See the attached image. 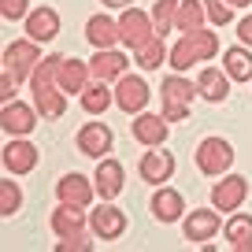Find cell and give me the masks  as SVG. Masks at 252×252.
I'll list each match as a JSON object with an SVG mask.
<instances>
[{"mask_svg": "<svg viewBox=\"0 0 252 252\" xmlns=\"http://www.w3.org/2000/svg\"><path fill=\"white\" fill-rule=\"evenodd\" d=\"M219 52V37L208 30H193V33H182L178 45L171 48V67L174 71H189L193 63H204Z\"/></svg>", "mask_w": 252, "mask_h": 252, "instance_id": "1", "label": "cell"}, {"mask_svg": "<svg viewBox=\"0 0 252 252\" xmlns=\"http://www.w3.org/2000/svg\"><path fill=\"white\" fill-rule=\"evenodd\" d=\"M200 89L193 86V82H186L182 78V71L178 74H171V78H163V119L167 123H178V119H186L189 115V108H193V96H197Z\"/></svg>", "mask_w": 252, "mask_h": 252, "instance_id": "2", "label": "cell"}, {"mask_svg": "<svg viewBox=\"0 0 252 252\" xmlns=\"http://www.w3.org/2000/svg\"><path fill=\"white\" fill-rule=\"evenodd\" d=\"M230 163H234V149H230V141H222V137H204V141L197 145V171L200 174L219 178V174L230 171Z\"/></svg>", "mask_w": 252, "mask_h": 252, "instance_id": "3", "label": "cell"}, {"mask_svg": "<svg viewBox=\"0 0 252 252\" xmlns=\"http://www.w3.org/2000/svg\"><path fill=\"white\" fill-rule=\"evenodd\" d=\"M37 63H41V52H37V41H33V37L11 41V45L4 48V74H11L15 82L30 78Z\"/></svg>", "mask_w": 252, "mask_h": 252, "instance_id": "4", "label": "cell"}, {"mask_svg": "<svg viewBox=\"0 0 252 252\" xmlns=\"http://www.w3.org/2000/svg\"><path fill=\"white\" fill-rule=\"evenodd\" d=\"M149 86H145L141 74H123L115 82V108L126 111V115H141L145 104H149Z\"/></svg>", "mask_w": 252, "mask_h": 252, "instance_id": "5", "label": "cell"}, {"mask_svg": "<svg viewBox=\"0 0 252 252\" xmlns=\"http://www.w3.org/2000/svg\"><path fill=\"white\" fill-rule=\"evenodd\" d=\"M119 33H123V45L141 48L149 37H156V26H152V15H145L141 8H123V15H119Z\"/></svg>", "mask_w": 252, "mask_h": 252, "instance_id": "6", "label": "cell"}, {"mask_svg": "<svg viewBox=\"0 0 252 252\" xmlns=\"http://www.w3.org/2000/svg\"><path fill=\"white\" fill-rule=\"evenodd\" d=\"M245 197H249V182L241 174H226V178H219L212 186V204L219 212H237L245 204Z\"/></svg>", "mask_w": 252, "mask_h": 252, "instance_id": "7", "label": "cell"}, {"mask_svg": "<svg viewBox=\"0 0 252 252\" xmlns=\"http://www.w3.org/2000/svg\"><path fill=\"white\" fill-rule=\"evenodd\" d=\"M0 126H4V134H8V137H26L33 126H37V115H33V108L23 104V100H4Z\"/></svg>", "mask_w": 252, "mask_h": 252, "instance_id": "8", "label": "cell"}, {"mask_svg": "<svg viewBox=\"0 0 252 252\" xmlns=\"http://www.w3.org/2000/svg\"><path fill=\"white\" fill-rule=\"evenodd\" d=\"M111 141H115V137H111V130L104 123H86L78 130V137H74V145H78V152L82 156H93V159H104L111 152Z\"/></svg>", "mask_w": 252, "mask_h": 252, "instance_id": "9", "label": "cell"}, {"mask_svg": "<svg viewBox=\"0 0 252 252\" xmlns=\"http://www.w3.org/2000/svg\"><path fill=\"white\" fill-rule=\"evenodd\" d=\"M137 174H141V182H149V186H163V182H171V174H174V156L171 152H159V145H156L152 152L141 156Z\"/></svg>", "mask_w": 252, "mask_h": 252, "instance_id": "10", "label": "cell"}, {"mask_svg": "<svg viewBox=\"0 0 252 252\" xmlns=\"http://www.w3.org/2000/svg\"><path fill=\"white\" fill-rule=\"evenodd\" d=\"M89 230H93L100 241H115V237L126 234V212H119V208H111V204H100L89 215Z\"/></svg>", "mask_w": 252, "mask_h": 252, "instance_id": "11", "label": "cell"}, {"mask_svg": "<svg viewBox=\"0 0 252 252\" xmlns=\"http://www.w3.org/2000/svg\"><path fill=\"white\" fill-rule=\"evenodd\" d=\"M93 193H96V182H89V178H82V174H63L60 182H56V197L60 200H67V204H82V208H89L93 204Z\"/></svg>", "mask_w": 252, "mask_h": 252, "instance_id": "12", "label": "cell"}, {"mask_svg": "<svg viewBox=\"0 0 252 252\" xmlns=\"http://www.w3.org/2000/svg\"><path fill=\"white\" fill-rule=\"evenodd\" d=\"M33 167H37V149L30 141H23V137H11L4 145V171L8 174H30Z\"/></svg>", "mask_w": 252, "mask_h": 252, "instance_id": "13", "label": "cell"}, {"mask_svg": "<svg viewBox=\"0 0 252 252\" xmlns=\"http://www.w3.org/2000/svg\"><path fill=\"white\" fill-rule=\"evenodd\" d=\"M52 234L56 237H82L86 234V212H82V204L60 200V208L52 212Z\"/></svg>", "mask_w": 252, "mask_h": 252, "instance_id": "14", "label": "cell"}, {"mask_svg": "<svg viewBox=\"0 0 252 252\" xmlns=\"http://www.w3.org/2000/svg\"><path fill=\"white\" fill-rule=\"evenodd\" d=\"M186 241H193V245H200V241H212L215 234H219V208H197V212H189V219H186Z\"/></svg>", "mask_w": 252, "mask_h": 252, "instance_id": "15", "label": "cell"}, {"mask_svg": "<svg viewBox=\"0 0 252 252\" xmlns=\"http://www.w3.org/2000/svg\"><path fill=\"white\" fill-rule=\"evenodd\" d=\"M126 56L115 52V48H96V56L89 60V71H93L96 82H119L126 74Z\"/></svg>", "mask_w": 252, "mask_h": 252, "instance_id": "16", "label": "cell"}, {"mask_svg": "<svg viewBox=\"0 0 252 252\" xmlns=\"http://www.w3.org/2000/svg\"><path fill=\"white\" fill-rule=\"evenodd\" d=\"M167 119L163 115H149V111H141V115L134 119V141L145 145V149H156V145L167 141Z\"/></svg>", "mask_w": 252, "mask_h": 252, "instance_id": "17", "label": "cell"}, {"mask_svg": "<svg viewBox=\"0 0 252 252\" xmlns=\"http://www.w3.org/2000/svg\"><path fill=\"white\" fill-rule=\"evenodd\" d=\"M93 182H96V193H100V200L119 197V193H123V163H119V159H108V156L96 159Z\"/></svg>", "mask_w": 252, "mask_h": 252, "instance_id": "18", "label": "cell"}, {"mask_svg": "<svg viewBox=\"0 0 252 252\" xmlns=\"http://www.w3.org/2000/svg\"><path fill=\"white\" fill-rule=\"evenodd\" d=\"M56 33H60V15H56L52 8H33L30 15H26V37H33L37 45L56 41Z\"/></svg>", "mask_w": 252, "mask_h": 252, "instance_id": "19", "label": "cell"}, {"mask_svg": "<svg viewBox=\"0 0 252 252\" xmlns=\"http://www.w3.org/2000/svg\"><path fill=\"white\" fill-rule=\"evenodd\" d=\"M182 212H186L182 193H178V189H171V186H159L156 197H152V215H156L159 222H178Z\"/></svg>", "mask_w": 252, "mask_h": 252, "instance_id": "20", "label": "cell"}, {"mask_svg": "<svg viewBox=\"0 0 252 252\" xmlns=\"http://www.w3.org/2000/svg\"><path fill=\"white\" fill-rule=\"evenodd\" d=\"M89 78H93V71H89V63H82V60H63L60 63V89L63 93H86V86H89Z\"/></svg>", "mask_w": 252, "mask_h": 252, "instance_id": "21", "label": "cell"}, {"mask_svg": "<svg viewBox=\"0 0 252 252\" xmlns=\"http://www.w3.org/2000/svg\"><path fill=\"white\" fill-rule=\"evenodd\" d=\"M86 37H89L93 48H115V41H123V33H119V19L93 15L86 23Z\"/></svg>", "mask_w": 252, "mask_h": 252, "instance_id": "22", "label": "cell"}, {"mask_svg": "<svg viewBox=\"0 0 252 252\" xmlns=\"http://www.w3.org/2000/svg\"><path fill=\"white\" fill-rule=\"evenodd\" d=\"M197 89H200V96H204V100L222 104V100L230 96V74L219 71V67H204V71H200V78H197Z\"/></svg>", "mask_w": 252, "mask_h": 252, "instance_id": "23", "label": "cell"}, {"mask_svg": "<svg viewBox=\"0 0 252 252\" xmlns=\"http://www.w3.org/2000/svg\"><path fill=\"white\" fill-rule=\"evenodd\" d=\"M33 104H37L41 119H63L67 111V93L60 86H33Z\"/></svg>", "mask_w": 252, "mask_h": 252, "instance_id": "24", "label": "cell"}, {"mask_svg": "<svg viewBox=\"0 0 252 252\" xmlns=\"http://www.w3.org/2000/svg\"><path fill=\"white\" fill-rule=\"evenodd\" d=\"M222 71L230 74V82H249L252 78V48L249 45H234L222 52Z\"/></svg>", "mask_w": 252, "mask_h": 252, "instance_id": "25", "label": "cell"}, {"mask_svg": "<svg viewBox=\"0 0 252 252\" xmlns=\"http://www.w3.org/2000/svg\"><path fill=\"white\" fill-rule=\"evenodd\" d=\"M222 234H226L230 249H237V252H249V249H252V215L234 212V215L226 219V226H222Z\"/></svg>", "mask_w": 252, "mask_h": 252, "instance_id": "26", "label": "cell"}, {"mask_svg": "<svg viewBox=\"0 0 252 252\" xmlns=\"http://www.w3.org/2000/svg\"><path fill=\"white\" fill-rule=\"evenodd\" d=\"M204 0H182L178 4V15H174V26H178V33H193V30H204Z\"/></svg>", "mask_w": 252, "mask_h": 252, "instance_id": "27", "label": "cell"}, {"mask_svg": "<svg viewBox=\"0 0 252 252\" xmlns=\"http://www.w3.org/2000/svg\"><path fill=\"white\" fill-rule=\"evenodd\" d=\"M134 60H137V67H141V71H159V63L171 60V56H167L163 37L156 33V37H149L141 48H134Z\"/></svg>", "mask_w": 252, "mask_h": 252, "instance_id": "28", "label": "cell"}, {"mask_svg": "<svg viewBox=\"0 0 252 252\" xmlns=\"http://www.w3.org/2000/svg\"><path fill=\"white\" fill-rule=\"evenodd\" d=\"M111 104H115V93L108 89V82H93V86H86V93H82V108H86L89 115H104Z\"/></svg>", "mask_w": 252, "mask_h": 252, "instance_id": "29", "label": "cell"}, {"mask_svg": "<svg viewBox=\"0 0 252 252\" xmlns=\"http://www.w3.org/2000/svg\"><path fill=\"white\" fill-rule=\"evenodd\" d=\"M60 63H63V56H45V60L33 67V74H30V86H60Z\"/></svg>", "mask_w": 252, "mask_h": 252, "instance_id": "30", "label": "cell"}, {"mask_svg": "<svg viewBox=\"0 0 252 252\" xmlns=\"http://www.w3.org/2000/svg\"><path fill=\"white\" fill-rule=\"evenodd\" d=\"M178 4H182V0H156V8H152V26H156V33H159V37H163V33L174 26Z\"/></svg>", "mask_w": 252, "mask_h": 252, "instance_id": "31", "label": "cell"}, {"mask_svg": "<svg viewBox=\"0 0 252 252\" xmlns=\"http://www.w3.org/2000/svg\"><path fill=\"white\" fill-rule=\"evenodd\" d=\"M19 204H23V193H19L15 182H0V215H15Z\"/></svg>", "mask_w": 252, "mask_h": 252, "instance_id": "32", "label": "cell"}, {"mask_svg": "<svg viewBox=\"0 0 252 252\" xmlns=\"http://www.w3.org/2000/svg\"><path fill=\"white\" fill-rule=\"evenodd\" d=\"M204 11H208V19H212L215 26H226L230 19H234V4H230V0H204Z\"/></svg>", "mask_w": 252, "mask_h": 252, "instance_id": "33", "label": "cell"}, {"mask_svg": "<svg viewBox=\"0 0 252 252\" xmlns=\"http://www.w3.org/2000/svg\"><path fill=\"white\" fill-rule=\"evenodd\" d=\"M0 15L8 23H19V19L30 15V8H26V0H0Z\"/></svg>", "mask_w": 252, "mask_h": 252, "instance_id": "34", "label": "cell"}, {"mask_svg": "<svg viewBox=\"0 0 252 252\" xmlns=\"http://www.w3.org/2000/svg\"><path fill=\"white\" fill-rule=\"evenodd\" d=\"M60 252H67V249H82V252H89L93 249V241H86V234L82 237H60V245H56Z\"/></svg>", "mask_w": 252, "mask_h": 252, "instance_id": "35", "label": "cell"}, {"mask_svg": "<svg viewBox=\"0 0 252 252\" xmlns=\"http://www.w3.org/2000/svg\"><path fill=\"white\" fill-rule=\"evenodd\" d=\"M237 41H241V45H249V48H252V15H245L241 23H237Z\"/></svg>", "mask_w": 252, "mask_h": 252, "instance_id": "36", "label": "cell"}, {"mask_svg": "<svg viewBox=\"0 0 252 252\" xmlns=\"http://www.w3.org/2000/svg\"><path fill=\"white\" fill-rule=\"evenodd\" d=\"M100 4H108V8H130L134 0H100Z\"/></svg>", "mask_w": 252, "mask_h": 252, "instance_id": "37", "label": "cell"}, {"mask_svg": "<svg viewBox=\"0 0 252 252\" xmlns=\"http://www.w3.org/2000/svg\"><path fill=\"white\" fill-rule=\"evenodd\" d=\"M230 4H234V8H249L252 0H230Z\"/></svg>", "mask_w": 252, "mask_h": 252, "instance_id": "38", "label": "cell"}]
</instances>
